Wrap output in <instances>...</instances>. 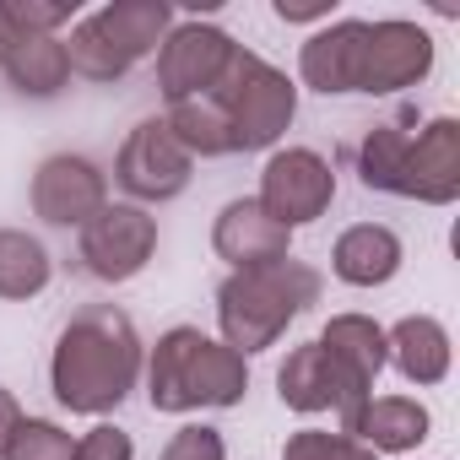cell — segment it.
Returning a JSON list of instances; mask_svg holds the SVG:
<instances>
[{"label":"cell","instance_id":"cell-13","mask_svg":"<svg viewBox=\"0 0 460 460\" xmlns=\"http://www.w3.org/2000/svg\"><path fill=\"white\" fill-rule=\"evenodd\" d=\"M33 211L60 227H71V222L87 227L103 211V173L87 157H49L33 179Z\"/></svg>","mask_w":460,"mask_h":460},{"label":"cell","instance_id":"cell-14","mask_svg":"<svg viewBox=\"0 0 460 460\" xmlns=\"http://www.w3.org/2000/svg\"><path fill=\"white\" fill-rule=\"evenodd\" d=\"M217 255L234 261L239 271L277 266V261H288V227L261 200H239V206H227L222 222H217Z\"/></svg>","mask_w":460,"mask_h":460},{"label":"cell","instance_id":"cell-23","mask_svg":"<svg viewBox=\"0 0 460 460\" xmlns=\"http://www.w3.org/2000/svg\"><path fill=\"white\" fill-rule=\"evenodd\" d=\"M163 460H222V438H217V428H184L163 449Z\"/></svg>","mask_w":460,"mask_h":460},{"label":"cell","instance_id":"cell-25","mask_svg":"<svg viewBox=\"0 0 460 460\" xmlns=\"http://www.w3.org/2000/svg\"><path fill=\"white\" fill-rule=\"evenodd\" d=\"M22 428V411H17V401L0 390V460H6V449H12V433Z\"/></svg>","mask_w":460,"mask_h":460},{"label":"cell","instance_id":"cell-3","mask_svg":"<svg viewBox=\"0 0 460 460\" xmlns=\"http://www.w3.org/2000/svg\"><path fill=\"white\" fill-rule=\"evenodd\" d=\"M363 179L368 190H395L417 200H455L460 190V125L433 119L428 130L379 125L363 141Z\"/></svg>","mask_w":460,"mask_h":460},{"label":"cell","instance_id":"cell-16","mask_svg":"<svg viewBox=\"0 0 460 460\" xmlns=\"http://www.w3.org/2000/svg\"><path fill=\"white\" fill-rule=\"evenodd\" d=\"M341 428H347V438L368 444L374 455L379 449H411L428 438V411L406 395H379V401H363Z\"/></svg>","mask_w":460,"mask_h":460},{"label":"cell","instance_id":"cell-7","mask_svg":"<svg viewBox=\"0 0 460 460\" xmlns=\"http://www.w3.org/2000/svg\"><path fill=\"white\" fill-rule=\"evenodd\" d=\"M227 130H234V152H255V146H271L288 119H293V87L282 71H271L261 55H234V66L222 71V82L211 87Z\"/></svg>","mask_w":460,"mask_h":460},{"label":"cell","instance_id":"cell-20","mask_svg":"<svg viewBox=\"0 0 460 460\" xmlns=\"http://www.w3.org/2000/svg\"><path fill=\"white\" fill-rule=\"evenodd\" d=\"M49 282V261L28 234H0V298H28Z\"/></svg>","mask_w":460,"mask_h":460},{"label":"cell","instance_id":"cell-18","mask_svg":"<svg viewBox=\"0 0 460 460\" xmlns=\"http://www.w3.org/2000/svg\"><path fill=\"white\" fill-rule=\"evenodd\" d=\"M385 352H395L401 374L417 379V385H438L449 374V336H444L438 320H401L385 336Z\"/></svg>","mask_w":460,"mask_h":460},{"label":"cell","instance_id":"cell-15","mask_svg":"<svg viewBox=\"0 0 460 460\" xmlns=\"http://www.w3.org/2000/svg\"><path fill=\"white\" fill-rule=\"evenodd\" d=\"M0 66H6V76H12L22 93H55V87H66V76H71L66 44H55L49 33L17 28V22H6V17H0Z\"/></svg>","mask_w":460,"mask_h":460},{"label":"cell","instance_id":"cell-24","mask_svg":"<svg viewBox=\"0 0 460 460\" xmlns=\"http://www.w3.org/2000/svg\"><path fill=\"white\" fill-rule=\"evenodd\" d=\"M71 460H130V433H119V428H93V433L76 444Z\"/></svg>","mask_w":460,"mask_h":460},{"label":"cell","instance_id":"cell-2","mask_svg":"<svg viewBox=\"0 0 460 460\" xmlns=\"http://www.w3.org/2000/svg\"><path fill=\"white\" fill-rule=\"evenodd\" d=\"M136 368H141V347L130 320L114 304H93L66 325L55 347V395L71 411H109L136 385Z\"/></svg>","mask_w":460,"mask_h":460},{"label":"cell","instance_id":"cell-10","mask_svg":"<svg viewBox=\"0 0 460 460\" xmlns=\"http://www.w3.org/2000/svg\"><path fill=\"white\" fill-rule=\"evenodd\" d=\"M239 44L217 33V28H179L168 44H163V60H157V82H163V98L168 103H184V98H200L222 82V71L234 66Z\"/></svg>","mask_w":460,"mask_h":460},{"label":"cell","instance_id":"cell-8","mask_svg":"<svg viewBox=\"0 0 460 460\" xmlns=\"http://www.w3.org/2000/svg\"><path fill=\"white\" fill-rule=\"evenodd\" d=\"M277 385H282V401H288V406H298V411H341V422L368 401V385H363L336 352H325L320 341L298 347V352L282 363Z\"/></svg>","mask_w":460,"mask_h":460},{"label":"cell","instance_id":"cell-11","mask_svg":"<svg viewBox=\"0 0 460 460\" xmlns=\"http://www.w3.org/2000/svg\"><path fill=\"white\" fill-rule=\"evenodd\" d=\"M331 195H336L331 163L314 157V152H304V146H298V152H277L271 168H266V184H261V206H266L282 227L314 222V217L331 206Z\"/></svg>","mask_w":460,"mask_h":460},{"label":"cell","instance_id":"cell-19","mask_svg":"<svg viewBox=\"0 0 460 460\" xmlns=\"http://www.w3.org/2000/svg\"><path fill=\"white\" fill-rule=\"evenodd\" d=\"M320 347L336 352L363 385H374V374L385 368V331H379L374 320H363V314H341V320H331L325 336H320Z\"/></svg>","mask_w":460,"mask_h":460},{"label":"cell","instance_id":"cell-22","mask_svg":"<svg viewBox=\"0 0 460 460\" xmlns=\"http://www.w3.org/2000/svg\"><path fill=\"white\" fill-rule=\"evenodd\" d=\"M288 460H379V455L368 444L347 438V433H293Z\"/></svg>","mask_w":460,"mask_h":460},{"label":"cell","instance_id":"cell-4","mask_svg":"<svg viewBox=\"0 0 460 460\" xmlns=\"http://www.w3.org/2000/svg\"><path fill=\"white\" fill-rule=\"evenodd\" d=\"M244 385H250L244 358L200 331H168L152 352V406L157 411L234 406Z\"/></svg>","mask_w":460,"mask_h":460},{"label":"cell","instance_id":"cell-1","mask_svg":"<svg viewBox=\"0 0 460 460\" xmlns=\"http://www.w3.org/2000/svg\"><path fill=\"white\" fill-rule=\"evenodd\" d=\"M433 66V39L411 22H336L304 44V82L320 93H395Z\"/></svg>","mask_w":460,"mask_h":460},{"label":"cell","instance_id":"cell-9","mask_svg":"<svg viewBox=\"0 0 460 460\" xmlns=\"http://www.w3.org/2000/svg\"><path fill=\"white\" fill-rule=\"evenodd\" d=\"M157 244V222L136 206H103L87 227H82V261L93 277L103 282H125L146 266Z\"/></svg>","mask_w":460,"mask_h":460},{"label":"cell","instance_id":"cell-6","mask_svg":"<svg viewBox=\"0 0 460 460\" xmlns=\"http://www.w3.org/2000/svg\"><path fill=\"white\" fill-rule=\"evenodd\" d=\"M163 33H168V6H163V0H125V6H103L98 17H87L71 33L66 60H71V71H82L93 82H114Z\"/></svg>","mask_w":460,"mask_h":460},{"label":"cell","instance_id":"cell-17","mask_svg":"<svg viewBox=\"0 0 460 460\" xmlns=\"http://www.w3.org/2000/svg\"><path fill=\"white\" fill-rule=\"evenodd\" d=\"M395 266H401V239L390 227L363 222V227H347L336 244V277L352 288H379L395 277Z\"/></svg>","mask_w":460,"mask_h":460},{"label":"cell","instance_id":"cell-5","mask_svg":"<svg viewBox=\"0 0 460 460\" xmlns=\"http://www.w3.org/2000/svg\"><path fill=\"white\" fill-rule=\"evenodd\" d=\"M320 298V277L298 261H277V266H261V271H239L234 282L222 288V331H227V347L239 358L244 352H261L271 347L288 320L298 309H309Z\"/></svg>","mask_w":460,"mask_h":460},{"label":"cell","instance_id":"cell-21","mask_svg":"<svg viewBox=\"0 0 460 460\" xmlns=\"http://www.w3.org/2000/svg\"><path fill=\"white\" fill-rule=\"evenodd\" d=\"M71 455H76V444L55 422H22L6 449V460H71Z\"/></svg>","mask_w":460,"mask_h":460},{"label":"cell","instance_id":"cell-12","mask_svg":"<svg viewBox=\"0 0 460 460\" xmlns=\"http://www.w3.org/2000/svg\"><path fill=\"white\" fill-rule=\"evenodd\" d=\"M190 179V152L179 146V136L163 125V119H146L125 152H119V184L130 195H146V200H168L179 195Z\"/></svg>","mask_w":460,"mask_h":460}]
</instances>
